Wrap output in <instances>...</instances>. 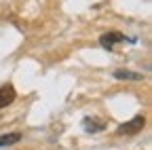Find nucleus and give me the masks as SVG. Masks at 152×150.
I'll use <instances>...</instances> for the list:
<instances>
[{"label": "nucleus", "mask_w": 152, "mask_h": 150, "mask_svg": "<svg viewBox=\"0 0 152 150\" xmlns=\"http://www.w3.org/2000/svg\"><path fill=\"white\" fill-rule=\"evenodd\" d=\"M114 78H118V80H142L144 76L140 72H131V70H114Z\"/></svg>", "instance_id": "4"}, {"label": "nucleus", "mask_w": 152, "mask_h": 150, "mask_svg": "<svg viewBox=\"0 0 152 150\" xmlns=\"http://www.w3.org/2000/svg\"><path fill=\"white\" fill-rule=\"evenodd\" d=\"M15 97H17L15 87L13 85H2V87H0V110L7 108V106H11L15 102Z\"/></svg>", "instance_id": "2"}, {"label": "nucleus", "mask_w": 152, "mask_h": 150, "mask_svg": "<svg viewBox=\"0 0 152 150\" xmlns=\"http://www.w3.org/2000/svg\"><path fill=\"white\" fill-rule=\"evenodd\" d=\"M19 140H21V135H19V133H7V135H0V148H2V146H11V144H17Z\"/></svg>", "instance_id": "5"}, {"label": "nucleus", "mask_w": 152, "mask_h": 150, "mask_svg": "<svg viewBox=\"0 0 152 150\" xmlns=\"http://www.w3.org/2000/svg\"><path fill=\"white\" fill-rule=\"evenodd\" d=\"M85 127H87V131H93V133H95V131H102L106 125L102 123V121H93V119H85Z\"/></svg>", "instance_id": "6"}, {"label": "nucleus", "mask_w": 152, "mask_h": 150, "mask_svg": "<svg viewBox=\"0 0 152 150\" xmlns=\"http://www.w3.org/2000/svg\"><path fill=\"white\" fill-rule=\"evenodd\" d=\"M144 125H146V119L142 114H137V116H133L129 123H123L116 129V133L118 135H135V133H140V131L144 129Z\"/></svg>", "instance_id": "1"}, {"label": "nucleus", "mask_w": 152, "mask_h": 150, "mask_svg": "<svg viewBox=\"0 0 152 150\" xmlns=\"http://www.w3.org/2000/svg\"><path fill=\"white\" fill-rule=\"evenodd\" d=\"M125 40V36L121 34V32H108V34H102L99 36V45L104 47V49H112L114 45H116V42H123Z\"/></svg>", "instance_id": "3"}]
</instances>
